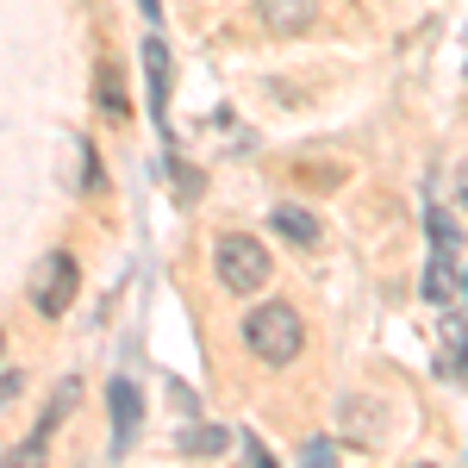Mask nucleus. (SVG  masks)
<instances>
[{
  "mask_svg": "<svg viewBox=\"0 0 468 468\" xmlns=\"http://www.w3.org/2000/svg\"><path fill=\"white\" fill-rule=\"evenodd\" d=\"M244 344H250L269 368H288V362L300 356V344H306V324H300L293 306L269 300V306H256L250 319H244Z\"/></svg>",
  "mask_w": 468,
  "mask_h": 468,
  "instance_id": "obj_1",
  "label": "nucleus"
},
{
  "mask_svg": "<svg viewBox=\"0 0 468 468\" xmlns=\"http://www.w3.org/2000/svg\"><path fill=\"white\" fill-rule=\"evenodd\" d=\"M213 269H218V282H225L231 293H256L262 282H269V269H275V262H269V250H262L256 238L225 231V238L213 244Z\"/></svg>",
  "mask_w": 468,
  "mask_h": 468,
  "instance_id": "obj_2",
  "label": "nucleus"
},
{
  "mask_svg": "<svg viewBox=\"0 0 468 468\" xmlns=\"http://www.w3.org/2000/svg\"><path fill=\"white\" fill-rule=\"evenodd\" d=\"M425 293L437 306L463 313V238H456V225L450 231L437 225V256H431V275H425Z\"/></svg>",
  "mask_w": 468,
  "mask_h": 468,
  "instance_id": "obj_3",
  "label": "nucleus"
},
{
  "mask_svg": "<svg viewBox=\"0 0 468 468\" xmlns=\"http://www.w3.org/2000/svg\"><path fill=\"white\" fill-rule=\"evenodd\" d=\"M75 288H81V269H75V256H44V269H37V282H32V306L44 313V319H57V313H69V300Z\"/></svg>",
  "mask_w": 468,
  "mask_h": 468,
  "instance_id": "obj_4",
  "label": "nucleus"
},
{
  "mask_svg": "<svg viewBox=\"0 0 468 468\" xmlns=\"http://www.w3.org/2000/svg\"><path fill=\"white\" fill-rule=\"evenodd\" d=\"M256 19H262L275 37H300V32H313L319 0H256Z\"/></svg>",
  "mask_w": 468,
  "mask_h": 468,
  "instance_id": "obj_5",
  "label": "nucleus"
},
{
  "mask_svg": "<svg viewBox=\"0 0 468 468\" xmlns=\"http://www.w3.org/2000/svg\"><path fill=\"white\" fill-rule=\"evenodd\" d=\"M275 231L288 238V244H300V250H319V218L306 213V207H275Z\"/></svg>",
  "mask_w": 468,
  "mask_h": 468,
  "instance_id": "obj_6",
  "label": "nucleus"
},
{
  "mask_svg": "<svg viewBox=\"0 0 468 468\" xmlns=\"http://www.w3.org/2000/svg\"><path fill=\"white\" fill-rule=\"evenodd\" d=\"M112 425H119V450L132 443V431H138V388L132 381H112Z\"/></svg>",
  "mask_w": 468,
  "mask_h": 468,
  "instance_id": "obj_7",
  "label": "nucleus"
},
{
  "mask_svg": "<svg viewBox=\"0 0 468 468\" xmlns=\"http://www.w3.org/2000/svg\"><path fill=\"white\" fill-rule=\"evenodd\" d=\"M101 112L107 119H125V81H119V63H101Z\"/></svg>",
  "mask_w": 468,
  "mask_h": 468,
  "instance_id": "obj_8",
  "label": "nucleus"
},
{
  "mask_svg": "<svg viewBox=\"0 0 468 468\" xmlns=\"http://www.w3.org/2000/svg\"><path fill=\"white\" fill-rule=\"evenodd\" d=\"M231 437L225 431H213V425H200V431H181V450H200V456H218Z\"/></svg>",
  "mask_w": 468,
  "mask_h": 468,
  "instance_id": "obj_9",
  "label": "nucleus"
},
{
  "mask_svg": "<svg viewBox=\"0 0 468 468\" xmlns=\"http://www.w3.org/2000/svg\"><path fill=\"white\" fill-rule=\"evenodd\" d=\"M144 63H150V81H156V107H163V94H169V57H163V44H150Z\"/></svg>",
  "mask_w": 468,
  "mask_h": 468,
  "instance_id": "obj_10",
  "label": "nucleus"
},
{
  "mask_svg": "<svg viewBox=\"0 0 468 468\" xmlns=\"http://www.w3.org/2000/svg\"><path fill=\"white\" fill-rule=\"evenodd\" d=\"M6 394H19V381H13V375H6V381H0V399H6Z\"/></svg>",
  "mask_w": 468,
  "mask_h": 468,
  "instance_id": "obj_11",
  "label": "nucleus"
},
{
  "mask_svg": "<svg viewBox=\"0 0 468 468\" xmlns=\"http://www.w3.org/2000/svg\"><path fill=\"white\" fill-rule=\"evenodd\" d=\"M0 350H6V337H0Z\"/></svg>",
  "mask_w": 468,
  "mask_h": 468,
  "instance_id": "obj_12",
  "label": "nucleus"
}]
</instances>
